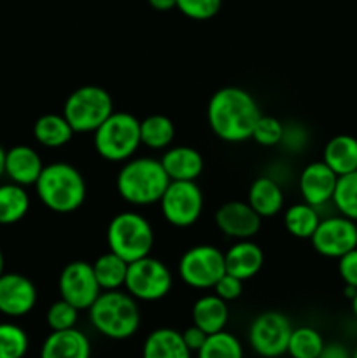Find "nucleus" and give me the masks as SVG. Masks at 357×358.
Returning a JSON list of instances; mask_svg holds the SVG:
<instances>
[{
	"mask_svg": "<svg viewBox=\"0 0 357 358\" xmlns=\"http://www.w3.org/2000/svg\"><path fill=\"white\" fill-rule=\"evenodd\" d=\"M318 358H352V353L342 343H326Z\"/></svg>",
	"mask_w": 357,
	"mask_h": 358,
	"instance_id": "ea45409f",
	"label": "nucleus"
},
{
	"mask_svg": "<svg viewBox=\"0 0 357 358\" xmlns=\"http://www.w3.org/2000/svg\"><path fill=\"white\" fill-rule=\"evenodd\" d=\"M58 290L59 297L76 306L79 311L90 310L91 304L102 294L93 264L88 261L69 262L59 273Z\"/></svg>",
	"mask_w": 357,
	"mask_h": 358,
	"instance_id": "f8f14e48",
	"label": "nucleus"
},
{
	"mask_svg": "<svg viewBox=\"0 0 357 358\" xmlns=\"http://www.w3.org/2000/svg\"><path fill=\"white\" fill-rule=\"evenodd\" d=\"M160 161L170 180L196 182L205 166L202 154L189 145L168 147Z\"/></svg>",
	"mask_w": 357,
	"mask_h": 358,
	"instance_id": "aec40b11",
	"label": "nucleus"
},
{
	"mask_svg": "<svg viewBox=\"0 0 357 358\" xmlns=\"http://www.w3.org/2000/svg\"><path fill=\"white\" fill-rule=\"evenodd\" d=\"M192 352L186 346L182 332L161 327L150 332L142 346V358H191Z\"/></svg>",
	"mask_w": 357,
	"mask_h": 358,
	"instance_id": "412c9836",
	"label": "nucleus"
},
{
	"mask_svg": "<svg viewBox=\"0 0 357 358\" xmlns=\"http://www.w3.org/2000/svg\"><path fill=\"white\" fill-rule=\"evenodd\" d=\"M310 243L322 257L340 259L346 252L357 248V222L343 215L321 219Z\"/></svg>",
	"mask_w": 357,
	"mask_h": 358,
	"instance_id": "ddd939ff",
	"label": "nucleus"
},
{
	"mask_svg": "<svg viewBox=\"0 0 357 358\" xmlns=\"http://www.w3.org/2000/svg\"><path fill=\"white\" fill-rule=\"evenodd\" d=\"M293 324L280 311H265L248 327L251 348L262 358H276L287 353Z\"/></svg>",
	"mask_w": 357,
	"mask_h": 358,
	"instance_id": "9b49d317",
	"label": "nucleus"
},
{
	"mask_svg": "<svg viewBox=\"0 0 357 358\" xmlns=\"http://www.w3.org/2000/svg\"><path fill=\"white\" fill-rule=\"evenodd\" d=\"M338 273L345 285L357 289V248L338 259Z\"/></svg>",
	"mask_w": 357,
	"mask_h": 358,
	"instance_id": "4c0bfd02",
	"label": "nucleus"
},
{
	"mask_svg": "<svg viewBox=\"0 0 357 358\" xmlns=\"http://www.w3.org/2000/svg\"><path fill=\"white\" fill-rule=\"evenodd\" d=\"M265 264V252L252 240H237L224 252V268L227 275L241 282L254 278Z\"/></svg>",
	"mask_w": 357,
	"mask_h": 358,
	"instance_id": "f3484780",
	"label": "nucleus"
},
{
	"mask_svg": "<svg viewBox=\"0 0 357 358\" xmlns=\"http://www.w3.org/2000/svg\"><path fill=\"white\" fill-rule=\"evenodd\" d=\"M216 226L231 240H252L261 229L262 219L247 201H227L217 208Z\"/></svg>",
	"mask_w": 357,
	"mask_h": 358,
	"instance_id": "4468645a",
	"label": "nucleus"
},
{
	"mask_svg": "<svg viewBox=\"0 0 357 358\" xmlns=\"http://www.w3.org/2000/svg\"><path fill=\"white\" fill-rule=\"evenodd\" d=\"M164 220L174 227H189L203 212V192L196 182L170 180L160 199Z\"/></svg>",
	"mask_w": 357,
	"mask_h": 358,
	"instance_id": "9d476101",
	"label": "nucleus"
},
{
	"mask_svg": "<svg viewBox=\"0 0 357 358\" xmlns=\"http://www.w3.org/2000/svg\"><path fill=\"white\" fill-rule=\"evenodd\" d=\"M241 292H244V282L238 280L237 276L227 275V273H224V275L217 280L216 285H214V294H217V296H219L220 299L226 301V303L237 301L238 297L241 296Z\"/></svg>",
	"mask_w": 357,
	"mask_h": 358,
	"instance_id": "e433bc0d",
	"label": "nucleus"
},
{
	"mask_svg": "<svg viewBox=\"0 0 357 358\" xmlns=\"http://www.w3.org/2000/svg\"><path fill=\"white\" fill-rule=\"evenodd\" d=\"M321 222V213L308 203H296L284 213V226L290 236L298 240H310Z\"/></svg>",
	"mask_w": 357,
	"mask_h": 358,
	"instance_id": "bb28decb",
	"label": "nucleus"
},
{
	"mask_svg": "<svg viewBox=\"0 0 357 358\" xmlns=\"http://www.w3.org/2000/svg\"><path fill=\"white\" fill-rule=\"evenodd\" d=\"M352 358H357V348L354 350V353H352Z\"/></svg>",
	"mask_w": 357,
	"mask_h": 358,
	"instance_id": "a18cd8bd",
	"label": "nucleus"
},
{
	"mask_svg": "<svg viewBox=\"0 0 357 358\" xmlns=\"http://www.w3.org/2000/svg\"><path fill=\"white\" fill-rule=\"evenodd\" d=\"M94 150L111 163H125L132 159L139 147L140 121L130 112H112L93 131Z\"/></svg>",
	"mask_w": 357,
	"mask_h": 358,
	"instance_id": "39448f33",
	"label": "nucleus"
},
{
	"mask_svg": "<svg viewBox=\"0 0 357 358\" xmlns=\"http://www.w3.org/2000/svg\"><path fill=\"white\" fill-rule=\"evenodd\" d=\"M41 358H91V343L79 329L51 331L41 348Z\"/></svg>",
	"mask_w": 357,
	"mask_h": 358,
	"instance_id": "6ab92c4d",
	"label": "nucleus"
},
{
	"mask_svg": "<svg viewBox=\"0 0 357 358\" xmlns=\"http://www.w3.org/2000/svg\"><path fill=\"white\" fill-rule=\"evenodd\" d=\"M147 2H149V6L153 7V9L161 10V13L172 10L177 7V0H147Z\"/></svg>",
	"mask_w": 357,
	"mask_h": 358,
	"instance_id": "a19ab883",
	"label": "nucleus"
},
{
	"mask_svg": "<svg viewBox=\"0 0 357 358\" xmlns=\"http://www.w3.org/2000/svg\"><path fill=\"white\" fill-rule=\"evenodd\" d=\"M44 170L42 157L34 147L14 145L6 150V175L18 185H35Z\"/></svg>",
	"mask_w": 357,
	"mask_h": 358,
	"instance_id": "a211bd4d",
	"label": "nucleus"
},
{
	"mask_svg": "<svg viewBox=\"0 0 357 358\" xmlns=\"http://www.w3.org/2000/svg\"><path fill=\"white\" fill-rule=\"evenodd\" d=\"M326 341L321 332L314 327L293 329L287 345V353L290 358H318Z\"/></svg>",
	"mask_w": 357,
	"mask_h": 358,
	"instance_id": "c756f323",
	"label": "nucleus"
},
{
	"mask_svg": "<svg viewBox=\"0 0 357 358\" xmlns=\"http://www.w3.org/2000/svg\"><path fill=\"white\" fill-rule=\"evenodd\" d=\"M30 210V196L14 182L0 185V226H10L24 219Z\"/></svg>",
	"mask_w": 357,
	"mask_h": 358,
	"instance_id": "a878e982",
	"label": "nucleus"
},
{
	"mask_svg": "<svg viewBox=\"0 0 357 358\" xmlns=\"http://www.w3.org/2000/svg\"><path fill=\"white\" fill-rule=\"evenodd\" d=\"M206 336L209 334H206L205 331H202L200 327H196L195 324L182 332V339H184L186 346H188L192 353H196L200 348H202L203 343H205V339H206Z\"/></svg>",
	"mask_w": 357,
	"mask_h": 358,
	"instance_id": "58836bf2",
	"label": "nucleus"
},
{
	"mask_svg": "<svg viewBox=\"0 0 357 358\" xmlns=\"http://www.w3.org/2000/svg\"><path fill=\"white\" fill-rule=\"evenodd\" d=\"M175 138V126L170 117L163 114L147 115L140 121V140L142 145L153 150H163L170 147Z\"/></svg>",
	"mask_w": 357,
	"mask_h": 358,
	"instance_id": "c85d7f7f",
	"label": "nucleus"
},
{
	"mask_svg": "<svg viewBox=\"0 0 357 358\" xmlns=\"http://www.w3.org/2000/svg\"><path fill=\"white\" fill-rule=\"evenodd\" d=\"M224 273V252L214 245L191 247L178 261V276L191 289H214Z\"/></svg>",
	"mask_w": 357,
	"mask_h": 358,
	"instance_id": "1a4fd4ad",
	"label": "nucleus"
},
{
	"mask_svg": "<svg viewBox=\"0 0 357 358\" xmlns=\"http://www.w3.org/2000/svg\"><path fill=\"white\" fill-rule=\"evenodd\" d=\"M172 285H174V278H172L170 269L160 259L147 255V257L128 262L125 289L136 301L153 303V301L163 299L172 290Z\"/></svg>",
	"mask_w": 357,
	"mask_h": 358,
	"instance_id": "6e6552de",
	"label": "nucleus"
},
{
	"mask_svg": "<svg viewBox=\"0 0 357 358\" xmlns=\"http://www.w3.org/2000/svg\"><path fill=\"white\" fill-rule=\"evenodd\" d=\"M261 108L248 91L237 86L217 90L206 107L209 126L217 138L230 143L245 142L252 136Z\"/></svg>",
	"mask_w": 357,
	"mask_h": 358,
	"instance_id": "f257e3e1",
	"label": "nucleus"
},
{
	"mask_svg": "<svg viewBox=\"0 0 357 358\" xmlns=\"http://www.w3.org/2000/svg\"><path fill=\"white\" fill-rule=\"evenodd\" d=\"M114 112V101L107 90L100 86L77 87L63 105L65 119L76 133H93Z\"/></svg>",
	"mask_w": 357,
	"mask_h": 358,
	"instance_id": "0eeeda50",
	"label": "nucleus"
},
{
	"mask_svg": "<svg viewBox=\"0 0 357 358\" xmlns=\"http://www.w3.org/2000/svg\"><path fill=\"white\" fill-rule=\"evenodd\" d=\"M338 175L324 163V161H314L307 164L298 178V187L304 203L322 208L332 201Z\"/></svg>",
	"mask_w": 357,
	"mask_h": 358,
	"instance_id": "dca6fc26",
	"label": "nucleus"
},
{
	"mask_svg": "<svg viewBox=\"0 0 357 358\" xmlns=\"http://www.w3.org/2000/svg\"><path fill=\"white\" fill-rule=\"evenodd\" d=\"M322 161L338 177L357 170V138L352 135H336L328 140Z\"/></svg>",
	"mask_w": 357,
	"mask_h": 358,
	"instance_id": "b1692460",
	"label": "nucleus"
},
{
	"mask_svg": "<svg viewBox=\"0 0 357 358\" xmlns=\"http://www.w3.org/2000/svg\"><path fill=\"white\" fill-rule=\"evenodd\" d=\"M6 175V149L0 145V177Z\"/></svg>",
	"mask_w": 357,
	"mask_h": 358,
	"instance_id": "79ce46f5",
	"label": "nucleus"
},
{
	"mask_svg": "<svg viewBox=\"0 0 357 358\" xmlns=\"http://www.w3.org/2000/svg\"><path fill=\"white\" fill-rule=\"evenodd\" d=\"M108 250L126 262L150 255L154 247V231L149 220L139 212L126 210L112 217L107 227Z\"/></svg>",
	"mask_w": 357,
	"mask_h": 358,
	"instance_id": "423d86ee",
	"label": "nucleus"
},
{
	"mask_svg": "<svg viewBox=\"0 0 357 358\" xmlns=\"http://www.w3.org/2000/svg\"><path fill=\"white\" fill-rule=\"evenodd\" d=\"M28 346L30 341L24 329L10 322L0 324V358H23Z\"/></svg>",
	"mask_w": 357,
	"mask_h": 358,
	"instance_id": "473e14b6",
	"label": "nucleus"
},
{
	"mask_svg": "<svg viewBox=\"0 0 357 358\" xmlns=\"http://www.w3.org/2000/svg\"><path fill=\"white\" fill-rule=\"evenodd\" d=\"M37 304L34 282L20 273H4L0 276V313L18 318L30 313Z\"/></svg>",
	"mask_w": 357,
	"mask_h": 358,
	"instance_id": "2eb2a0df",
	"label": "nucleus"
},
{
	"mask_svg": "<svg viewBox=\"0 0 357 358\" xmlns=\"http://www.w3.org/2000/svg\"><path fill=\"white\" fill-rule=\"evenodd\" d=\"M191 317L196 327L205 331L206 334H216L226 327L230 310H227L226 301L220 299L217 294H206L192 304Z\"/></svg>",
	"mask_w": 357,
	"mask_h": 358,
	"instance_id": "5701e85b",
	"label": "nucleus"
},
{
	"mask_svg": "<svg viewBox=\"0 0 357 358\" xmlns=\"http://www.w3.org/2000/svg\"><path fill=\"white\" fill-rule=\"evenodd\" d=\"M88 313L94 331L115 341L132 338L140 327V308L136 299L121 289L102 290Z\"/></svg>",
	"mask_w": 357,
	"mask_h": 358,
	"instance_id": "20e7f679",
	"label": "nucleus"
},
{
	"mask_svg": "<svg viewBox=\"0 0 357 358\" xmlns=\"http://www.w3.org/2000/svg\"><path fill=\"white\" fill-rule=\"evenodd\" d=\"M284 136V124L273 115H262L255 122L252 129V136L255 143L262 147H275L282 142Z\"/></svg>",
	"mask_w": 357,
	"mask_h": 358,
	"instance_id": "f704fd0d",
	"label": "nucleus"
},
{
	"mask_svg": "<svg viewBox=\"0 0 357 358\" xmlns=\"http://www.w3.org/2000/svg\"><path fill=\"white\" fill-rule=\"evenodd\" d=\"M223 7V0H177L175 9L186 17L195 21H205L216 16Z\"/></svg>",
	"mask_w": 357,
	"mask_h": 358,
	"instance_id": "c9c22d12",
	"label": "nucleus"
},
{
	"mask_svg": "<svg viewBox=\"0 0 357 358\" xmlns=\"http://www.w3.org/2000/svg\"><path fill=\"white\" fill-rule=\"evenodd\" d=\"M168 184L170 178L163 164L154 157H132L125 161L115 177L118 194L126 203L135 206L160 203Z\"/></svg>",
	"mask_w": 357,
	"mask_h": 358,
	"instance_id": "7ed1b4c3",
	"label": "nucleus"
},
{
	"mask_svg": "<svg viewBox=\"0 0 357 358\" xmlns=\"http://www.w3.org/2000/svg\"><path fill=\"white\" fill-rule=\"evenodd\" d=\"M74 129L63 114H44L35 121L34 136L42 147L58 149L74 138Z\"/></svg>",
	"mask_w": 357,
	"mask_h": 358,
	"instance_id": "393cba45",
	"label": "nucleus"
},
{
	"mask_svg": "<svg viewBox=\"0 0 357 358\" xmlns=\"http://www.w3.org/2000/svg\"><path fill=\"white\" fill-rule=\"evenodd\" d=\"M38 199L55 213H72L84 205L86 180L74 164L65 161L44 164L41 177L35 182Z\"/></svg>",
	"mask_w": 357,
	"mask_h": 358,
	"instance_id": "f03ea898",
	"label": "nucleus"
},
{
	"mask_svg": "<svg viewBox=\"0 0 357 358\" xmlns=\"http://www.w3.org/2000/svg\"><path fill=\"white\" fill-rule=\"evenodd\" d=\"M350 303H352V311H354V317L357 318V292H356V296H354L352 299H350Z\"/></svg>",
	"mask_w": 357,
	"mask_h": 358,
	"instance_id": "37998d69",
	"label": "nucleus"
},
{
	"mask_svg": "<svg viewBox=\"0 0 357 358\" xmlns=\"http://www.w3.org/2000/svg\"><path fill=\"white\" fill-rule=\"evenodd\" d=\"M77 318H79V310L70 303H66L65 299H62V297L55 301L48 308V313H46V322H48V327L51 331L74 329L77 324Z\"/></svg>",
	"mask_w": 357,
	"mask_h": 358,
	"instance_id": "72a5a7b5",
	"label": "nucleus"
},
{
	"mask_svg": "<svg viewBox=\"0 0 357 358\" xmlns=\"http://www.w3.org/2000/svg\"><path fill=\"white\" fill-rule=\"evenodd\" d=\"M331 203L340 215L357 222V170L338 177Z\"/></svg>",
	"mask_w": 357,
	"mask_h": 358,
	"instance_id": "2f4dec72",
	"label": "nucleus"
},
{
	"mask_svg": "<svg viewBox=\"0 0 357 358\" xmlns=\"http://www.w3.org/2000/svg\"><path fill=\"white\" fill-rule=\"evenodd\" d=\"M196 358H244V346L237 336L220 331L206 336L203 346L196 352Z\"/></svg>",
	"mask_w": 357,
	"mask_h": 358,
	"instance_id": "7c9ffc66",
	"label": "nucleus"
},
{
	"mask_svg": "<svg viewBox=\"0 0 357 358\" xmlns=\"http://www.w3.org/2000/svg\"><path fill=\"white\" fill-rule=\"evenodd\" d=\"M284 191L279 182L272 177H259L248 187L247 203L259 213L261 219L273 217L282 212Z\"/></svg>",
	"mask_w": 357,
	"mask_h": 358,
	"instance_id": "4be33fe9",
	"label": "nucleus"
},
{
	"mask_svg": "<svg viewBox=\"0 0 357 358\" xmlns=\"http://www.w3.org/2000/svg\"><path fill=\"white\" fill-rule=\"evenodd\" d=\"M93 271L102 290H119L125 287L128 262L108 250L93 262Z\"/></svg>",
	"mask_w": 357,
	"mask_h": 358,
	"instance_id": "cd10ccee",
	"label": "nucleus"
},
{
	"mask_svg": "<svg viewBox=\"0 0 357 358\" xmlns=\"http://www.w3.org/2000/svg\"><path fill=\"white\" fill-rule=\"evenodd\" d=\"M4 275V254L2 250H0V276Z\"/></svg>",
	"mask_w": 357,
	"mask_h": 358,
	"instance_id": "c03bdc74",
	"label": "nucleus"
}]
</instances>
